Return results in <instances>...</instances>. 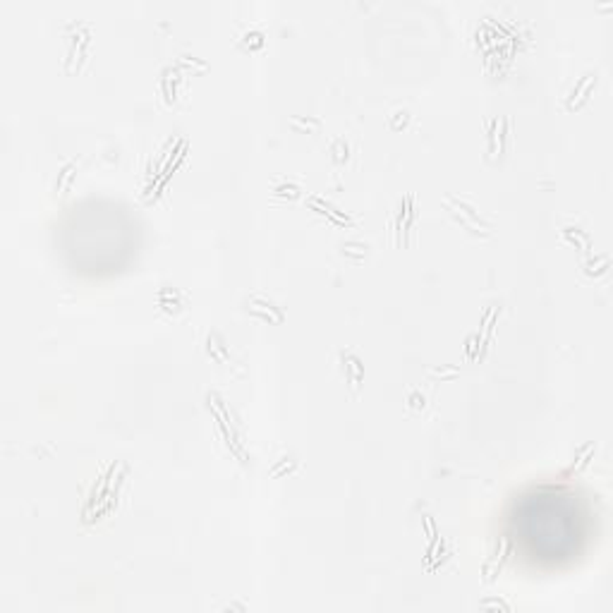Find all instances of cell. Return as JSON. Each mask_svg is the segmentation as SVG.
I'll list each match as a JSON object with an SVG mask.
<instances>
[{
    "label": "cell",
    "instance_id": "cell-1",
    "mask_svg": "<svg viewBox=\"0 0 613 613\" xmlns=\"http://www.w3.org/2000/svg\"><path fill=\"white\" fill-rule=\"evenodd\" d=\"M448 202H453V204H455V206H458V209H462V211H465V213H467V216H472V220H475L477 225H482V228H486V230L491 228V225H489V223H484V220L479 218V216H477V213H475V209H472V206H467L465 202H458V199H453V197H448Z\"/></svg>",
    "mask_w": 613,
    "mask_h": 613
}]
</instances>
